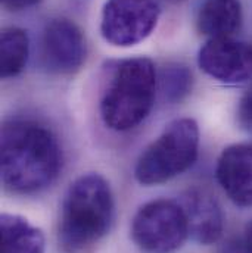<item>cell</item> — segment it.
<instances>
[{"mask_svg":"<svg viewBox=\"0 0 252 253\" xmlns=\"http://www.w3.org/2000/svg\"><path fill=\"white\" fill-rule=\"evenodd\" d=\"M62 169V150L56 135L31 120H12L1 126V183L15 194L48 189Z\"/></svg>","mask_w":252,"mask_h":253,"instance_id":"cell-1","label":"cell"},{"mask_svg":"<svg viewBox=\"0 0 252 253\" xmlns=\"http://www.w3.org/2000/svg\"><path fill=\"white\" fill-rule=\"evenodd\" d=\"M114 196L101 174H84L68 187L62 202L58 239L66 253L98 243L114 221Z\"/></svg>","mask_w":252,"mask_h":253,"instance_id":"cell-2","label":"cell"},{"mask_svg":"<svg viewBox=\"0 0 252 253\" xmlns=\"http://www.w3.org/2000/svg\"><path fill=\"white\" fill-rule=\"evenodd\" d=\"M158 87L155 65L148 58L120 62L103 90L101 117L114 131H128L140 126L151 114Z\"/></svg>","mask_w":252,"mask_h":253,"instance_id":"cell-3","label":"cell"},{"mask_svg":"<svg viewBox=\"0 0 252 253\" xmlns=\"http://www.w3.org/2000/svg\"><path fill=\"white\" fill-rule=\"evenodd\" d=\"M199 135L195 120L171 121L140 155L134 168L136 180L143 186H155L186 172L198 159Z\"/></svg>","mask_w":252,"mask_h":253,"instance_id":"cell-4","label":"cell"},{"mask_svg":"<svg viewBox=\"0 0 252 253\" xmlns=\"http://www.w3.org/2000/svg\"><path fill=\"white\" fill-rule=\"evenodd\" d=\"M189 237L183 208L177 200L145 203L131 222V239L145 253H174Z\"/></svg>","mask_w":252,"mask_h":253,"instance_id":"cell-5","label":"cell"},{"mask_svg":"<svg viewBox=\"0 0 252 253\" xmlns=\"http://www.w3.org/2000/svg\"><path fill=\"white\" fill-rule=\"evenodd\" d=\"M155 0H106L101 33L105 42L117 47H131L148 39L159 19Z\"/></svg>","mask_w":252,"mask_h":253,"instance_id":"cell-6","label":"cell"},{"mask_svg":"<svg viewBox=\"0 0 252 253\" xmlns=\"http://www.w3.org/2000/svg\"><path fill=\"white\" fill-rule=\"evenodd\" d=\"M199 68L224 84H242L252 78V44L226 39H209L199 50Z\"/></svg>","mask_w":252,"mask_h":253,"instance_id":"cell-7","label":"cell"},{"mask_svg":"<svg viewBox=\"0 0 252 253\" xmlns=\"http://www.w3.org/2000/svg\"><path fill=\"white\" fill-rule=\"evenodd\" d=\"M87 46L80 27L56 18L48 22L42 36V61L45 68L55 74H72L86 61Z\"/></svg>","mask_w":252,"mask_h":253,"instance_id":"cell-8","label":"cell"},{"mask_svg":"<svg viewBox=\"0 0 252 253\" xmlns=\"http://www.w3.org/2000/svg\"><path fill=\"white\" fill-rule=\"evenodd\" d=\"M215 177L235 205L252 208V143L226 147L217 161Z\"/></svg>","mask_w":252,"mask_h":253,"instance_id":"cell-9","label":"cell"},{"mask_svg":"<svg viewBox=\"0 0 252 253\" xmlns=\"http://www.w3.org/2000/svg\"><path fill=\"white\" fill-rule=\"evenodd\" d=\"M183 208L189 236L201 245L217 243L224 230V215L218 200L206 190L190 189L177 200Z\"/></svg>","mask_w":252,"mask_h":253,"instance_id":"cell-10","label":"cell"},{"mask_svg":"<svg viewBox=\"0 0 252 253\" xmlns=\"http://www.w3.org/2000/svg\"><path fill=\"white\" fill-rule=\"evenodd\" d=\"M242 4L239 0H205L196 16V27L209 39L233 37L242 27Z\"/></svg>","mask_w":252,"mask_h":253,"instance_id":"cell-11","label":"cell"},{"mask_svg":"<svg viewBox=\"0 0 252 253\" xmlns=\"http://www.w3.org/2000/svg\"><path fill=\"white\" fill-rule=\"evenodd\" d=\"M0 253H45V236L28 219L15 213L0 216Z\"/></svg>","mask_w":252,"mask_h":253,"instance_id":"cell-12","label":"cell"},{"mask_svg":"<svg viewBox=\"0 0 252 253\" xmlns=\"http://www.w3.org/2000/svg\"><path fill=\"white\" fill-rule=\"evenodd\" d=\"M1 50V77L13 78L19 75L28 61L30 39L27 31L18 27H7L1 30L0 37Z\"/></svg>","mask_w":252,"mask_h":253,"instance_id":"cell-13","label":"cell"},{"mask_svg":"<svg viewBox=\"0 0 252 253\" xmlns=\"http://www.w3.org/2000/svg\"><path fill=\"white\" fill-rule=\"evenodd\" d=\"M193 87V75L185 65L170 63L164 66L159 75V91L164 100L170 103L182 102Z\"/></svg>","mask_w":252,"mask_h":253,"instance_id":"cell-14","label":"cell"},{"mask_svg":"<svg viewBox=\"0 0 252 253\" xmlns=\"http://www.w3.org/2000/svg\"><path fill=\"white\" fill-rule=\"evenodd\" d=\"M238 117H239V121L242 126L252 129V84L241 99Z\"/></svg>","mask_w":252,"mask_h":253,"instance_id":"cell-15","label":"cell"},{"mask_svg":"<svg viewBox=\"0 0 252 253\" xmlns=\"http://www.w3.org/2000/svg\"><path fill=\"white\" fill-rule=\"evenodd\" d=\"M42 0H1V4L9 10H22L39 4Z\"/></svg>","mask_w":252,"mask_h":253,"instance_id":"cell-16","label":"cell"},{"mask_svg":"<svg viewBox=\"0 0 252 253\" xmlns=\"http://www.w3.org/2000/svg\"><path fill=\"white\" fill-rule=\"evenodd\" d=\"M242 253H252V222L248 225L244 243H242Z\"/></svg>","mask_w":252,"mask_h":253,"instance_id":"cell-17","label":"cell"},{"mask_svg":"<svg viewBox=\"0 0 252 253\" xmlns=\"http://www.w3.org/2000/svg\"><path fill=\"white\" fill-rule=\"evenodd\" d=\"M168 1H182V0H168Z\"/></svg>","mask_w":252,"mask_h":253,"instance_id":"cell-18","label":"cell"}]
</instances>
